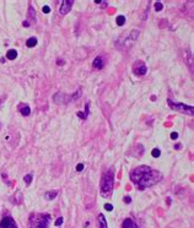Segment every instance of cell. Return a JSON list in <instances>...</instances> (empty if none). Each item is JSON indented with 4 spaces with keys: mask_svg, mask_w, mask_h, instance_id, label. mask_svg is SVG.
<instances>
[{
    "mask_svg": "<svg viewBox=\"0 0 194 228\" xmlns=\"http://www.w3.org/2000/svg\"><path fill=\"white\" fill-rule=\"evenodd\" d=\"M58 195V191L57 190H52V191H47L46 195H44V198L47 200H53V199H55V196Z\"/></svg>",
    "mask_w": 194,
    "mask_h": 228,
    "instance_id": "cell-15",
    "label": "cell"
},
{
    "mask_svg": "<svg viewBox=\"0 0 194 228\" xmlns=\"http://www.w3.org/2000/svg\"><path fill=\"white\" fill-rule=\"evenodd\" d=\"M162 179V174L158 171L150 168L149 165H139L130 172V180L140 190L152 186Z\"/></svg>",
    "mask_w": 194,
    "mask_h": 228,
    "instance_id": "cell-1",
    "label": "cell"
},
{
    "mask_svg": "<svg viewBox=\"0 0 194 228\" xmlns=\"http://www.w3.org/2000/svg\"><path fill=\"white\" fill-rule=\"evenodd\" d=\"M26 46H27L28 48L36 47V46H37V38H35V37L28 38V39H27V42H26Z\"/></svg>",
    "mask_w": 194,
    "mask_h": 228,
    "instance_id": "cell-16",
    "label": "cell"
},
{
    "mask_svg": "<svg viewBox=\"0 0 194 228\" xmlns=\"http://www.w3.org/2000/svg\"><path fill=\"white\" fill-rule=\"evenodd\" d=\"M133 71H134L135 75L141 76V75H145V74H146L147 68H146V65L144 64V61H136V63L134 64V66H133Z\"/></svg>",
    "mask_w": 194,
    "mask_h": 228,
    "instance_id": "cell-6",
    "label": "cell"
},
{
    "mask_svg": "<svg viewBox=\"0 0 194 228\" xmlns=\"http://www.w3.org/2000/svg\"><path fill=\"white\" fill-rule=\"evenodd\" d=\"M171 137L173 139V140H176V139L178 137V134H177V132H172V134H171Z\"/></svg>",
    "mask_w": 194,
    "mask_h": 228,
    "instance_id": "cell-26",
    "label": "cell"
},
{
    "mask_svg": "<svg viewBox=\"0 0 194 228\" xmlns=\"http://www.w3.org/2000/svg\"><path fill=\"white\" fill-rule=\"evenodd\" d=\"M0 228H17V226H16V222L12 217L6 216L1 220V222H0Z\"/></svg>",
    "mask_w": 194,
    "mask_h": 228,
    "instance_id": "cell-7",
    "label": "cell"
},
{
    "mask_svg": "<svg viewBox=\"0 0 194 228\" xmlns=\"http://www.w3.org/2000/svg\"><path fill=\"white\" fill-rule=\"evenodd\" d=\"M57 64H58V65H63V64H64V61L59 59V60H58V63H57Z\"/></svg>",
    "mask_w": 194,
    "mask_h": 228,
    "instance_id": "cell-27",
    "label": "cell"
},
{
    "mask_svg": "<svg viewBox=\"0 0 194 228\" xmlns=\"http://www.w3.org/2000/svg\"><path fill=\"white\" fill-rule=\"evenodd\" d=\"M50 216L48 213H38L35 215L32 218V227L31 228H48Z\"/></svg>",
    "mask_w": 194,
    "mask_h": 228,
    "instance_id": "cell-3",
    "label": "cell"
},
{
    "mask_svg": "<svg viewBox=\"0 0 194 228\" xmlns=\"http://www.w3.org/2000/svg\"><path fill=\"white\" fill-rule=\"evenodd\" d=\"M162 4H161L160 1H156L155 3V10H156V11H161V10H162Z\"/></svg>",
    "mask_w": 194,
    "mask_h": 228,
    "instance_id": "cell-20",
    "label": "cell"
},
{
    "mask_svg": "<svg viewBox=\"0 0 194 228\" xmlns=\"http://www.w3.org/2000/svg\"><path fill=\"white\" fill-rule=\"evenodd\" d=\"M80 96H81V90H78L73 96H67L65 93L58 92L57 95L54 96V102L58 103V104H59V103H68V102H70V101H75L76 98H79Z\"/></svg>",
    "mask_w": 194,
    "mask_h": 228,
    "instance_id": "cell-5",
    "label": "cell"
},
{
    "mask_svg": "<svg viewBox=\"0 0 194 228\" xmlns=\"http://www.w3.org/2000/svg\"><path fill=\"white\" fill-rule=\"evenodd\" d=\"M124 202L125 204H130L132 202V198H130V196H125V198H124Z\"/></svg>",
    "mask_w": 194,
    "mask_h": 228,
    "instance_id": "cell-25",
    "label": "cell"
},
{
    "mask_svg": "<svg viewBox=\"0 0 194 228\" xmlns=\"http://www.w3.org/2000/svg\"><path fill=\"white\" fill-rule=\"evenodd\" d=\"M124 22H125V17H124L123 15H121V16L117 17V25H118V26H123Z\"/></svg>",
    "mask_w": 194,
    "mask_h": 228,
    "instance_id": "cell-17",
    "label": "cell"
},
{
    "mask_svg": "<svg viewBox=\"0 0 194 228\" xmlns=\"http://www.w3.org/2000/svg\"><path fill=\"white\" fill-rule=\"evenodd\" d=\"M104 209H106L107 211H112V210H113V206H112L111 204H106V205H104Z\"/></svg>",
    "mask_w": 194,
    "mask_h": 228,
    "instance_id": "cell-21",
    "label": "cell"
},
{
    "mask_svg": "<svg viewBox=\"0 0 194 228\" xmlns=\"http://www.w3.org/2000/svg\"><path fill=\"white\" fill-rule=\"evenodd\" d=\"M73 4H74L73 0H63L61 4H60V7H59L60 15H67V14L70 11V10H71Z\"/></svg>",
    "mask_w": 194,
    "mask_h": 228,
    "instance_id": "cell-8",
    "label": "cell"
},
{
    "mask_svg": "<svg viewBox=\"0 0 194 228\" xmlns=\"http://www.w3.org/2000/svg\"><path fill=\"white\" fill-rule=\"evenodd\" d=\"M167 103H168V106H170L172 109H173V110H177V112H181V113L193 115V107H192V106L183 104V103H181V102H175V101H172V99H167Z\"/></svg>",
    "mask_w": 194,
    "mask_h": 228,
    "instance_id": "cell-4",
    "label": "cell"
},
{
    "mask_svg": "<svg viewBox=\"0 0 194 228\" xmlns=\"http://www.w3.org/2000/svg\"><path fill=\"white\" fill-rule=\"evenodd\" d=\"M82 169H84V164H82V163H79V164L76 165V171H78V172H81Z\"/></svg>",
    "mask_w": 194,
    "mask_h": 228,
    "instance_id": "cell-24",
    "label": "cell"
},
{
    "mask_svg": "<svg viewBox=\"0 0 194 228\" xmlns=\"http://www.w3.org/2000/svg\"><path fill=\"white\" fill-rule=\"evenodd\" d=\"M89 107H90L89 103H86V104H85V112H78L76 115H78L80 119H84V120H85L86 118H87V114H89V112H90V110H89Z\"/></svg>",
    "mask_w": 194,
    "mask_h": 228,
    "instance_id": "cell-11",
    "label": "cell"
},
{
    "mask_svg": "<svg viewBox=\"0 0 194 228\" xmlns=\"http://www.w3.org/2000/svg\"><path fill=\"white\" fill-rule=\"evenodd\" d=\"M24 180H25V183H26V184H30V183L32 182V174H27V175H25Z\"/></svg>",
    "mask_w": 194,
    "mask_h": 228,
    "instance_id": "cell-19",
    "label": "cell"
},
{
    "mask_svg": "<svg viewBox=\"0 0 194 228\" xmlns=\"http://www.w3.org/2000/svg\"><path fill=\"white\" fill-rule=\"evenodd\" d=\"M103 65H104V63H103V59H102L101 57H97V58L93 60V68H96V69H102Z\"/></svg>",
    "mask_w": 194,
    "mask_h": 228,
    "instance_id": "cell-13",
    "label": "cell"
},
{
    "mask_svg": "<svg viewBox=\"0 0 194 228\" xmlns=\"http://www.w3.org/2000/svg\"><path fill=\"white\" fill-rule=\"evenodd\" d=\"M50 11V7L48 6V5H44V6H43V12H44V14H48Z\"/></svg>",
    "mask_w": 194,
    "mask_h": 228,
    "instance_id": "cell-23",
    "label": "cell"
},
{
    "mask_svg": "<svg viewBox=\"0 0 194 228\" xmlns=\"http://www.w3.org/2000/svg\"><path fill=\"white\" fill-rule=\"evenodd\" d=\"M63 224V217H59V218L55 221V226L58 227V226H61Z\"/></svg>",
    "mask_w": 194,
    "mask_h": 228,
    "instance_id": "cell-22",
    "label": "cell"
},
{
    "mask_svg": "<svg viewBox=\"0 0 194 228\" xmlns=\"http://www.w3.org/2000/svg\"><path fill=\"white\" fill-rule=\"evenodd\" d=\"M97 221H98V224H100V228H108L107 227V221H106V217L100 213L98 217H97Z\"/></svg>",
    "mask_w": 194,
    "mask_h": 228,
    "instance_id": "cell-12",
    "label": "cell"
},
{
    "mask_svg": "<svg viewBox=\"0 0 194 228\" xmlns=\"http://www.w3.org/2000/svg\"><path fill=\"white\" fill-rule=\"evenodd\" d=\"M122 228H138V226L132 218H125L122 223Z\"/></svg>",
    "mask_w": 194,
    "mask_h": 228,
    "instance_id": "cell-9",
    "label": "cell"
},
{
    "mask_svg": "<svg viewBox=\"0 0 194 228\" xmlns=\"http://www.w3.org/2000/svg\"><path fill=\"white\" fill-rule=\"evenodd\" d=\"M113 186H114V171L111 168V169H107L102 175V179L100 183L101 195L103 198L111 196L113 191Z\"/></svg>",
    "mask_w": 194,
    "mask_h": 228,
    "instance_id": "cell-2",
    "label": "cell"
},
{
    "mask_svg": "<svg viewBox=\"0 0 194 228\" xmlns=\"http://www.w3.org/2000/svg\"><path fill=\"white\" fill-rule=\"evenodd\" d=\"M24 26H25V27H28V26H30L28 21H25V22H24Z\"/></svg>",
    "mask_w": 194,
    "mask_h": 228,
    "instance_id": "cell-28",
    "label": "cell"
},
{
    "mask_svg": "<svg viewBox=\"0 0 194 228\" xmlns=\"http://www.w3.org/2000/svg\"><path fill=\"white\" fill-rule=\"evenodd\" d=\"M6 58H7L9 60H14V59H16V58H17V51H16L15 49H10V50H7Z\"/></svg>",
    "mask_w": 194,
    "mask_h": 228,
    "instance_id": "cell-14",
    "label": "cell"
},
{
    "mask_svg": "<svg viewBox=\"0 0 194 228\" xmlns=\"http://www.w3.org/2000/svg\"><path fill=\"white\" fill-rule=\"evenodd\" d=\"M18 109H20V113L22 114V115H25V117H27V115H30L31 114V108L27 106V104H18Z\"/></svg>",
    "mask_w": 194,
    "mask_h": 228,
    "instance_id": "cell-10",
    "label": "cell"
},
{
    "mask_svg": "<svg viewBox=\"0 0 194 228\" xmlns=\"http://www.w3.org/2000/svg\"><path fill=\"white\" fill-rule=\"evenodd\" d=\"M160 154H161V151L158 148H154L152 150V157L157 158V157H160Z\"/></svg>",
    "mask_w": 194,
    "mask_h": 228,
    "instance_id": "cell-18",
    "label": "cell"
}]
</instances>
